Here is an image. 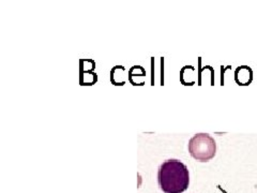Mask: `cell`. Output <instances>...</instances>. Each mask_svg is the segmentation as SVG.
<instances>
[{
	"label": "cell",
	"instance_id": "6da1fadb",
	"mask_svg": "<svg viewBox=\"0 0 257 193\" xmlns=\"http://www.w3.org/2000/svg\"><path fill=\"white\" fill-rule=\"evenodd\" d=\"M159 187L164 193H183L189 188L190 174L180 160L168 159L158 171Z\"/></svg>",
	"mask_w": 257,
	"mask_h": 193
},
{
	"label": "cell",
	"instance_id": "7a4b0ae2",
	"mask_svg": "<svg viewBox=\"0 0 257 193\" xmlns=\"http://www.w3.org/2000/svg\"><path fill=\"white\" fill-rule=\"evenodd\" d=\"M190 155L199 162H208L216 154V143L210 134L197 133L189 141Z\"/></svg>",
	"mask_w": 257,
	"mask_h": 193
}]
</instances>
